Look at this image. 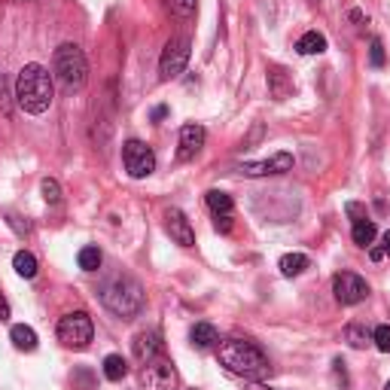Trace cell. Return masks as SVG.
<instances>
[{
    "label": "cell",
    "mask_w": 390,
    "mask_h": 390,
    "mask_svg": "<svg viewBox=\"0 0 390 390\" xmlns=\"http://www.w3.org/2000/svg\"><path fill=\"white\" fill-rule=\"evenodd\" d=\"M217 360L232 372V375H241L247 381H260L271 372V363H269V357L262 354V347L247 342V338H226V342H220Z\"/></svg>",
    "instance_id": "6da1fadb"
},
{
    "label": "cell",
    "mask_w": 390,
    "mask_h": 390,
    "mask_svg": "<svg viewBox=\"0 0 390 390\" xmlns=\"http://www.w3.org/2000/svg\"><path fill=\"white\" fill-rule=\"evenodd\" d=\"M55 89H52V77L43 64H24L15 77V101L24 113L40 116L52 107Z\"/></svg>",
    "instance_id": "7a4b0ae2"
},
{
    "label": "cell",
    "mask_w": 390,
    "mask_h": 390,
    "mask_svg": "<svg viewBox=\"0 0 390 390\" xmlns=\"http://www.w3.org/2000/svg\"><path fill=\"white\" fill-rule=\"evenodd\" d=\"M101 302L116 314V317H135V314H140V308H144V290H140L135 278L119 275L101 290Z\"/></svg>",
    "instance_id": "3957f363"
},
{
    "label": "cell",
    "mask_w": 390,
    "mask_h": 390,
    "mask_svg": "<svg viewBox=\"0 0 390 390\" xmlns=\"http://www.w3.org/2000/svg\"><path fill=\"white\" fill-rule=\"evenodd\" d=\"M52 73L55 80L61 82L68 92L73 89H82L89 80V64H86V55H82V49L77 43H61L55 49L52 55Z\"/></svg>",
    "instance_id": "277c9868"
},
{
    "label": "cell",
    "mask_w": 390,
    "mask_h": 390,
    "mask_svg": "<svg viewBox=\"0 0 390 390\" xmlns=\"http://www.w3.org/2000/svg\"><path fill=\"white\" fill-rule=\"evenodd\" d=\"M58 342L64 347H73V351H82L95 336V327H92V317L86 311H70L58 320Z\"/></svg>",
    "instance_id": "5b68a950"
},
{
    "label": "cell",
    "mask_w": 390,
    "mask_h": 390,
    "mask_svg": "<svg viewBox=\"0 0 390 390\" xmlns=\"http://www.w3.org/2000/svg\"><path fill=\"white\" fill-rule=\"evenodd\" d=\"M189 55H193V43H189V37H171L168 43L162 49V58H159V77L162 80H174L180 77L189 61Z\"/></svg>",
    "instance_id": "8992f818"
},
{
    "label": "cell",
    "mask_w": 390,
    "mask_h": 390,
    "mask_svg": "<svg viewBox=\"0 0 390 390\" xmlns=\"http://www.w3.org/2000/svg\"><path fill=\"white\" fill-rule=\"evenodd\" d=\"M122 165H126L128 177L144 180L156 171V153L144 144V140H128V144L122 147Z\"/></svg>",
    "instance_id": "52a82bcc"
},
{
    "label": "cell",
    "mask_w": 390,
    "mask_h": 390,
    "mask_svg": "<svg viewBox=\"0 0 390 390\" xmlns=\"http://www.w3.org/2000/svg\"><path fill=\"white\" fill-rule=\"evenodd\" d=\"M333 293L342 305H357L369 296V284L354 271H342V275L333 278Z\"/></svg>",
    "instance_id": "ba28073f"
},
{
    "label": "cell",
    "mask_w": 390,
    "mask_h": 390,
    "mask_svg": "<svg viewBox=\"0 0 390 390\" xmlns=\"http://www.w3.org/2000/svg\"><path fill=\"white\" fill-rule=\"evenodd\" d=\"M144 384L149 390H174L177 387V372L168 360H153L144 366Z\"/></svg>",
    "instance_id": "9c48e42d"
},
{
    "label": "cell",
    "mask_w": 390,
    "mask_h": 390,
    "mask_svg": "<svg viewBox=\"0 0 390 390\" xmlns=\"http://www.w3.org/2000/svg\"><path fill=\"white\" fill-rule=\"evenodd\" d=\"M244 177H271V174H284V171H293V156L290 153H275L271 159L265 162H247L238 168Z\"/></svg>",
    "instance_id": "30bf717a"
},
{
    "label": "cell",
    "mask_w": 390,
    "mask_h": 390,
    "mask_svg": "<svg viewBox=\"0 0 390 390\" xmlns=\"http://www.w3.org/2000/svg\"><path fill=\"white\" fill-rule=\"evenodd\" d=\"M165 229H168L171 241L180 244V247H193L195 244V232H193V223L186 220L183 211H177V207H171V211H165Z\"/></svg>",
    "instance_id": "8fae6325"
},
{
    "label": "cell",
    "mask_w": 390,
    "mask_h": 390,
    "mask_svg": "<svg viewBox=\"0 0 390 390\" xmlns=\"http://www.w3.org/2000/svg\"><path fill=\"white\" fill-rule=\"evenodd\" d=\"M131 347H135V357L144 363V366L147 363H153V360H162V351H165L159 333H137L135 342H131Z\"/></svg>",
    "instance_id": "7c38bea8"
},
{
    "label": "cell",
    "mask_w": 390,
    "mask_h": 390,
    "mask_svg": "<svg viewBox=\"0 0 390 390\" xmlns=\"http://www.w3.org/2000/svg\"><path fill=\"white\" fill-rule=\"evenodd\" d=\"M207 131L198 126V122H189V126L180 128V159H193L198 149L204 147Z\"/></svg>",
    "instance_id": "4fadbf2b"
},
{
    "label": "cell",
    "mask_w": 390,
    "mask_h": 390,
    "mask_svg": "<svg viewBox=\"0 0 390 390\" xmlns=\"http://www.w3.org/2000/svg\"><path fill=\"white\" fill-rule=\"evenodd\" d=\"M269 92H271V98H275V101H287L290 95H293V77H290V73L284 70V68H269Z\"/></svg>",
    "instance_id": "5bb4252c"
},
{
    "label": "cell",
    "mask_w": 390,
    "mask_h": 390,
    "mask_svg": "<svg viewBox=\"0 0 390 390\" xmlns=\"http://www.w3.org/2000/svg\"><path fill=\"white\" fill-rule=\"evenodd\" d=\"M299 55H320V52H327V37L320 34V31H305L302 37H299Z\"/></svg>",
    "instance_id": "9a60e30c"
},
{
    "label": "cell",
    "mask_w": 390,
    "mask_h": 390,
    "mask_svg": "<svg viewBox=\"0 0 390 390\" xmlns=\"http://www.w3.org/2000/svg\"><path fill=\"white\" fill-rule=\"evenodd\" d=\"M308 265H311V260L305 253H287V256H280V275L284 278H299Z\"/></svg>",
    "instance_id": "2e32d148"
},
{
    "label": "cell",
    "mask_w": 390,
    "mask_h": 390,
    "mask_svg": "<svg viewBox=\"0 0 390 390\" xmlns=\"http://www.w3.org/2000/svg\"><path fill=\"white\" fill-rule=\"evenodd\" d=\"M10 338L19 351H34L37 347V333L31 327H24V323H15V327L10 329Z\"/></svg>",
    "instance_id": "e0dca14e"
},
{
    "label": "cell",
    "mask_w": 390,
    "mask_h": 390,
    "mask_svg": "<svg viewBox=\"0 0 390 390\" xmlns=\"http://www.w3.org/2000/svg\"><path fill=\"white\" fill-rule=\"evenodd\" d=\"M351 238H354V244H357V247H372V241L378 238L375 223H372V220H360V223H354Z\"/></svg>",
    "instance_id": "ac0fdd59"
},
{
    "label": "cell",
    "mask_w": 390,
    "mask_h": 390,
    "mask_svg": "<svg viewBox=\"0 0 390 390\" xmlns=\"http://www.w3.org/2000/svg\"><path fill=\"white\" fill-rule=\"evenodd\" d=\"M189 338H193L195 347H202V351H204V347H211V345L220 342V333L211 327V323H195L193 333H189Z\"/></svg>",
    "instance_id": "d6986e66"
},
{
    "label": "cell",
    "mask_w": 390,
    "mask_h": 390,
    "mask_svg": "<svg viewBox=\"0 0 390 390\" xmlns=\"http://www.w3.org/2000/svg\"><path fill=\"white\" fill-rule=\"evenodd\" d=\"M13 269H15V275L24 278V280H31L37 275V256L34 253H28V250H19L13 256Z\"/></svg>",
    "instance_id": "ffe728a7"
},
{
    "label": "cell",
    "mask_w": 390,
    "mask_h": 390,
    "mask_svg": "<svg viewBox=\"0 0 390 390\" xmlns=\"http://www.w3.org/2000/svg\"><path fill=\"white\" fill-rule=\"evenodd\" d=\"M104 375L110 378V381H122L128 375V363H126V357H119V354H110V357H104Z\"/></svg>",
    "instance_id": "44dd1931"
},
{
    "label": "cell",
    "mask_w": 390,
    "mask_h": 390,
    "mask_svg": "<svg viewBox=\"0 0 390 390\" xmlns=\"http://www.w3.org/2000/svg\"><path fill=\"white\" fill-rule=\"evenodd\" d=\"M207 198V207L213 211V217H223V213H232V195L220 193V189H211V193L204 195Z\"/></svg>",
    "instance_id": "7402d4cb"
},
{
    "label": "cell",
    "mask_w": 390,
    "mask_h": 390,
    "mask_svg": "<svg viewBox=\"0 0 390 390\" xmlns=\"http://www.w3.org/2000/svg\"><path fill=\"white\" fill-rule=\"evenodd\" d=\"M345 342L351 347H366L372 342V333L363 323H351V327H345Z\"/></svg>",
    "instance_id": "603a6c76"
},
{
    "label": "cell",
    "mask_w": 390,
    "mask_h": 390,
    "mask_svg": "<svg viewBox=\"0 0 390 390\" xmlns=\"http://www.w3.org/2000/svg\"><path fill=\"white\" fill-rule=\"evenodd\" d=\"M101 260H104L101 250H98V247H92V244L82 247L80 256H77V262H80L82 271H98V269H101Z\"/></svg>",
    "instance_id": "cb8c5ba5"
},
{
    "label": "cell",
    "mask_w": 390,
    "mask_h": 390,
    "mask_svg": "<svg viewBox=\"0 0 390 390\" xmlns=\"http://www.w3.org/2000/svg\"><path fill=\"white\" fill-rule=\"evenodd\" d=\"M165 10L177 19H193L198 10V0H165Z\"/></svg>",
    "instance_id": "d4e9b609"
},
{
    "label": "cell",
    "mask_w": 390,
    "mask_h": 390,
    "mask_svg": "<svg viewBox=\"0 0 390 390\" xmlns=\"http://www.w3.org/2000/svg\"><path fill=\"white\" fill-rule=\"evenodd\" d=\"M372 342H375V347L381 354H390V327L387 323H381L375 333H372Z\"/></svg>",
    "instance_id": "484cf974"
},
{
    "label": "cell",
    "mask_w": 390,
    "mask_h": 390,
    "mask_svg": "<svg viewBox=\"0 0 390 390\" xmlns=\"http://www.w3.org/2000/svg\"><path fill=\"white\" fill-rule=\"evenodd\" d=\"M369 61H372V68H384V43H381V40L375 37L372 40V46H369Z\"/></svg>",
    "instance_id": "4316f807"
},
{
    "label": "cell",
    "mask_w": 390,
    "mask_h": 390,
    "mask_svg": "<svg viewBox=\"0 0 390 390\" xmlns=\"http://www.w3.org/2000/svg\"><path fill=\"white\" fill-rule=\"evenodd\" d=\"M40 189H43V198L49 204H55L58 198H61V189H58V183H55V180H49V177L43 180V186H40Z\"/></svg>",
    "instance_id": "83f0119b"
},
{
    "label": "cell",
    "mask_w": 390,
    "mask_h": 390,
    "mask_svg": "<svg viewBox=\"0 0 390 390\" xmlns=\"http://www.w3.org/2000/svg\"><path fill=\"white\" fill-rule=\"evenodd\" d=\"M213 226H217V232H229L232 229V213H223V217L213 220Z\"/></svg>",
    "instance_id": "f1b7e54d"
},
{
    "label": "cell",
    "mask_w": 390,
    "mask_h": 390,
    "mask_svg": "<svg viewBox=\"0 0 390 390\" xmlns=\"http://www.w3.org/2000/svg\"><path fill=\"white\" fill-rule=\"evenodd\" d=\"M347 213H351V217H354V223H360V220H366V217H363V207L360 204H347Z\"/></svg>",
    "instance_id": "f546056e"
},
{
    "label": "cell",
    "mask_w": 390,
    "mask_h": 390,
    "mask_svg": "<svg viewBox=\"0 0 390 390\" xmlns=\"http://www.w3.org/2000/svg\"><path fill=\"white\" fill-rule=\"evenodd\" d=\"M0 320H10V302L3 299V293H0Z\"/></svg>",
    "instance_id": "4dcf8cb0"
},
{
    "label": "cell",
    "mask_w": 390,
    "mask_h": 390,
    "mask_svg": "<svg viewBox=\"0 0 390 390\" xmlns=\"http://www.w3.org/2000/svg\"><path fill=\"white\" fill-rule=\"evenodd\" d=\"M381 253L390 256V232H384V235H381Z\"/></svg>",
    "instance_id": "1f68e13d"
},
{
    "label": "cell",
    "mask_w": 390,
    "mask_h": 390,
    "mask_svg": "<svg viewBox=\"0 0 390 390\" xmlns=\"http://www.w3.org/2000/svg\"><path fill=\"white\" fill-rule=\"evenodd\" d=\"M165 116H168V107H156V110H153V119H156V122L165 119Z\"/></svg>",
    "instance_id": "d6a6232c"
},
{
    "label": "cell",
    "mask_w": 390,
    "mask_h": 390,
    "mask_svg": "<svg viewBox=\"0 0 390 390\" xmlns=\"http://www.w3.org/2000/svg\"><path fill=\"white\" fill-rule=\"evenodd\" d=\"M247 390H275V387L262 384V381H250V384H247Z\"/></svg>",
    "instance_id": "836d02e7"
},
{
    "label": "cell",
    "mask_w": 390,
    "mask_h": 390,
    "mask_svg": "<svg viewBox=\"0 0 390 390\" xmlns=\"http://www.w3.org/2000/svg\"><path fill=\"white\" fill-rule=\"evenodd\" d=\"M369 256H372V260H384V253H381V247H369Z\"/></svg>",
    "instance_id": "e575fe53"
},
{
    "label": "cell",
    "mask_w": 390,
    "mask_h": 390,
    "mask_svg": "<svg viewBox=\"0 0 390 390\" xmlns=\"http://www.w3.org/2000/svg\"><path fill=\"white\" fill-rule=\"evenodd\" d=\"M384 390H390V381H387V384H384Z\"/></svg>",
    "instance_id": "d590c367"
}]
</instances>
